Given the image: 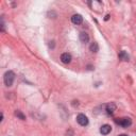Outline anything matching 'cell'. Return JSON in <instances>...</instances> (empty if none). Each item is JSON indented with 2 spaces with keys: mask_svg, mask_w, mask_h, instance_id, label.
I'll return each instance as SVG.
<instances>
[{
  "mask_svg": "<svg viewBox=\"0 0 136 136\" xmlns=\"http://www.w3.org/2000/svg\"><path fill=\"white\" fill-rule=\"evenodd\" d=\"M15 80V73L12 71V70H9L4 73V77H3V81H4V84L7 86H12L13 82Z\"/></svg>",
  "mask_w": 136,
  "mask_h": 136,
  "instance_id": "obj_1",
  "label": "cell"
},
{
  "mask_svg": "<svg viewBox=\"0 0 136 136\" xmlns=\"http://www.w3.org/2000/svg\"><path fill=\"white\" fill-rule=\"evenodd\" d=\"M115 122L117 124H119L120 127H123V128H128L132 124V120L131 118L129 117H122V118H116L115 119Z\"/></svg>",
  "mask_w": 136,
  "mask_h": 136,
  "instance_id": "obj_2",
  "label": "cell"
},
{
  "mask_svg": "<svg viewBox=\"0 0 136 136\" xmlns=\"http://www.w3.org/2000/svg\"><path fill=\"white\" fill-rule=\"evenodd\" d=\"M77 121L80 125H82V127H86L88 124V118L84 114H79L77 116Z\"/></svg>",
  "mask_w": 136,
  "mask_h": 136,
  "instance_id": "obj_3",
  "label": "cell"
},
{
  "mask_svg": "<svg viewBox=\"0 0 136 136\" xmlns=\"http://www.w3.org/2000/svg\"><path fill=\"white\" fill-rule=\"evenodd\" d=\"M71 21L74 24H81L82 21H83V17L81 16L80 14H74V15L71 16Z\"/></svg>",
  "mask_w": 136,
  "mask_h": 136,
  "instance_id": "obj_4",
  "label": "cell"
},
{
  "mask_svg": "<svg viewBox=\"0 0 136 136\" xmlns=\"http://www.w3.org/2000/svg\"><path fill=\"white\" fill-rule=\"evenodd\" d=\"M71 54L70 53H63L62 56H61V61L64 63V64H68V63H70L71 62Z\"/></svg>",
  "mask_w": 136,
  "mask_h": 136,
  "instance_id": "obj_5",
  "label": "cell"
},
{
  "mask_svg": "<svg viewBox=\"0 0 136 136\" xmlns=\"http://www.w3.org/2000/svg\"><path fill=\"white\" fill-rule=\"evenodd\" d=\"M111 131H112V127H111L110 124H104V125H102L101 129H100V133H101L102 135H107V134H110Z\"/></svg>",
  "mask_w": 136,
  "mask_h": 136,
  "instance_id": "obj_6",
  "label": "cell"
},
{
  "mask_svg": "<svg viewBox=\"0 0 136 136\" xmlns=\"http://www.w3.org/2000/svg\"><path fill=\"white\" fill-rule=\"evenodd\" d=\"M115 110H116V105H115L114 103H108V104L106 105V113H107V114L113 115L114 112H115Z\"/></svg>",
  "mask_w": 136,
  "mask_h": 136,
  "instance_id": "obj_7",
  "label": "cell"
},
{
  "mask_svg": "<svg viewBox=\"0 0 136 136\" xmlns=\"http://www.w3.org/2000/svg\"><path fill=\"white\" fill-rule=\"evenodd\" d=\"M79 38H80L81 42L84 43V44L88 43V41H89V36H88V34L86 32H81L80 35H79Z\"/></svg>",
  "mask_w": 136,
  "mask_h": 136,
  "instance_id": "obj_8",
  "label": "cell"
},
{
  "mask_svg": "<svg viewBox=\"0 0 136 136\" xmlns=\"http://www.w3.org/2000/svg\"><path fill=\"white\" fill-rule=\"evenodd\" d=\"M118 57H119L120 60H122V61H124V62H128V61H129V56H128V53H127L125 51H123V50L119 52Z\"/></svg>",
  "mask_w": 136,
  "mask_h": 136,
  "instance_id": "obj_9",
  "label": "cell"
},
{
  "mask_svg": "<svg viewBox=\"0 0 136 136\" xmlns=\"http://www.w3.org/2000/svg\"><path fill=\"white\" fill-rule=\"evenodd\" d=\"M89 49H90V51H93V52H98V51H99V45H98V43H96V42L92 43L90 46H89Z\"/></svg>",
  "mask_w": 136,
  "mask_h": 136,
  "instance_id": "obj_10",
  "label": "cell"
},
{
  "mask_svg": "<svg viewBox=\"0 0 136 136\" xmlns=\"http://www.w3.org/2000/svg\"><path fill=\"white\" fill-rule=\"evenodd\" d=\"M15 116H17L19 119H21V120H26V116L22 114V112L21 111H15Z\"/></svg>",
  "mask_w": 136,
  "mask_h": 136,
  "instance_id": "obj_11",
  "label": "cell"
},
{
  "mask_svg": "<svg viewBox=\"0 0 136 136\" xmlns=\"http://www.w3.org/2000/svg\"><path fill=\"white\" fill-rule=\"evenodd\" d=\"M108 18H110V15H106L105 18H104V20H108Z\"/></svg>",
  "mask_w": 136,
  "mask_h": 136,
  "instance_id": "obj_12",
  "label": "cell"
},
{
  "mask_svg": "<svg viewBox=\"0 0 136 136\" xmlns=\"http://www.w3.org/2000/svg\"><path fill=\"white\" fill-rule=\"evenodd\" d=\"M119 136H128V135H125V134H121V135H119Z\"/></svg>",
  "mask_w": 136,
  "mask_h": 136,
  "instance_id": "obj_13",
  "label": "cell"
}]
</instances>
